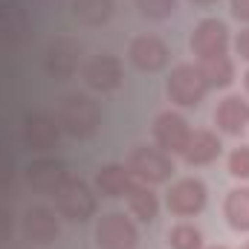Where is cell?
<instances>
[{"label": "cell", "instance_id": "e0dca14e", "mask_svg": "<svg viewBox=\"0 0 249 249\" xmlns=\"http://www.w3.org/2000/svg\"><path fill=\"white\" fill-rule=\"evenodd\" d=\"M130 186H133V174L127 171V165L110 162V165H102L96 174V188L105 197H124Z\"/></svg>", "mask_w": 249, "mask_h": 249}, {"label": "cell", "instance_id": "d6986e66", "mask_svg": "<svg viewBox=\"0 0 249 249\" xmlns=\"http://www.w3.org/2000/svg\"><path fill=\"white\" fill-rule=\"evenodd\" d=\"M72 18L84 26H105L113 18V0H72Z\"/></svg>", "mask_w": 249, "mask_h": 249}, {"label": "cell", "instance_id": "9a60e30c", "mask_svg": "<svg viewBox=\"0 0 249 249\" xmlns=\"http://www.w3.org/2000/svg\"><path fill=\"white\" fill-rule=\"evenodd\" d=\"M214 124L220 133L241 136L249 124V102L244 96H226L214 110Z\"/></svg>", "mask_w": 249, "mask_h": 249}, {"label": "cell", "instance_id": "5b68a950", "mask_svg": "<svg viewBox=\"0 0 249 249\" xmlns=\"http://www.w3.org/2000/svg\"><path fill=\"white\" fill-rule=\"evenodd\" d=\"M139 244V232L130 223V217H124L122 212H107L99 217L96 223V247L99 249H136Z\"/></svg>", "mask_w": 249, "mask_h": 249}, {"label": "cell", "instance_id": "ba28073f", "mask_svg": "<svg viewBox=\"0 0 249 249\" xmlns=\"http://www.w3.org/2000/svg\"><path fill=\"white\" fill-rule=\"evenodd\" d=\"M81 78L96 93H113L122 84V61L116 55H107V53L96 55V58H90V61L84 64Z\"/></svg>", "mask_w": 249, "mask_h": 249}, {"label": "cell", "instance_id": "484cf974", "mask_svg": "<svg viewBox=\"0 0 249 249\" xmlns=\"http://www.w3.org/2000/svg\"><path fill=\"white\" fill-rule=\"evenodd\" d=\"M232 15H235L238 20L249 23V0H232Z\"/></svg>", "mask_w": 249, "mask_h": 249}, {"label": "cell", "instance_id": "8fae6325", "mask_svg": "<svg viewBox=\"0 0 249 249\" xmlns=\"http://www.w3.org/2000/svg\"><path fill=\"white\" fill-rule=\"evenodd\" d=\"M58 232H61V226H58V217L50 206H29L23 212V238L29 244L50 247L58 238Z\"/></svg>", "mask_w": 249, "mask_h": 249}, {"label": "cell", "instance_id": "9c48e42d", "mask_svg": "<svg viewBox=\"0 0 249 249\" xmlns=\"http://www.w3.org/2000/svg\"><path fill=\"white\" fill-rule=\"evenodd\" d=\"M127 58L139 72H160L168 64V47L157 35H136L127 47Z\"/></svg>", "mask_w": 249, "mask_h": 249}, {"label": "cell", "instance_id": "f546056e", "mask_svg": "<svg viewBox=\"0 0 249 249\" xmlns=\"http://www.w3.org/2000/svg\"><path fill=\"white\" fill-rule=\"evenodd\" d=\"M212 249H226V247H212Z\"/></svg>", "mask_w": 249, "mask_h": 249}, {"label": "cell", "instance_id": "ac0fdd59", "mask_svg": "<svg viewBox=\"0 0 249 249\" xmlns=\"http://www.w3.org/2000/svg\"><path fill=\"white\" fill-rule=\"evenodd\" d=\"M223 217L235 232H249V188H232L226 194Z\"/></svg>", "mask_w": 249, "mask_h": 249}, {"label": "cell", "instance_id": "7a4b0ae2", "mask_svg": "<svg viewBox=\"0 0 249 249\" xmlns=\"http://www.w3.org/2000/svg\"><path fill=\"white\" fill-rule=\"evenodd\" d=\"M165 90H168V99L174 105L197 107L206 99V93H209V81H206V75L200 72L197 64H180V67L171 70Z\"/></svg>", "mask_w": 249, "mask_h": 249}, {"label": "cell", "instance_id": "ffe728a7", "mask_svg": "<svg viewBox=\"0 0 249 249\" xmlns=\"http://www.w3.org/2000/svg\"><path fill=\"white\" fill-rule=\"evenodd\" d=\"M124 197H127V209H130V214H133V217H139L142 223H154V220H157L160 203H157V194H154L148 186L133 183L130 191H127Z\"/></svg>", "mask_w": 249, "mask_h": 249}, {"label": "cell", "instance_id": "603a6c76", "mask_svg": "<svg viewBox=\"0 0 249 249\" xmlns=\"http://www.w3.org/2000/svg\"><path fill=\"white\" fill-rule=\"evenodd\" d=\"M136 9L148 20H165V18L174 15L177 0H136Z\"/></svg>", "mask_w": 249, "mask_h": 249}, {"label": "cell", "instance_id": "d4e9b609", "mask_svg": "<svg viewBox=\"0 0 249 249\" xmlns=\"http://www.w3.org/2000/svg\"><path fill=\"white\" fill-rule=\"evenodd\" d=\"M235 53H238L244 61H249V29L238 32V38H235Z\"/></svg>", "mask_w": 249, "mask_h": 249}, {"label": "cell", "instance_id": "3957f363", "mask_svg": "<svg viewBox=\"0 0 249 249\" xmlns=\"http://www.w3.org/2000/svg\"><path fill=\"white\" fill-rule=\"evenodd\" d=\"M55 197V206H58V214L72 220V223H84L96 214V194L90 191V186L84 180H75V177H67L64 186L53 194Z\"/></svg>", "mask_w": 249, "mask_h": 249}, {"label": "cell", "instance_id": "277c9868", "mask_svg": "<svg viewBox=\"0 0 249 249\" xmlns=\"http://www.w3.org/2000/svg\"><path fill=\"white\" fill-rule=\"evenodd\" d=\"M127 171L136 180H142L145 186H154V183H165L174 174V160H171V154H165L160 148L139 145L127 157Z\"/></svg>", "mask_w": 249, "mask_h": 249}, {"label": "cell", "instance_id": "44dd1931", "mask_svg": "<svg viewBox=\"0 0 249 249\" xmlns=\"http://www.w3.org/2000/svg\"><path fill=\"white\" fill-rule=\"evenodd\" d=\"M200 72L206 75L209 87H229L235 81V64L229 55H212V58H203L197 64Z\"/></svg>", "mask_w": 249, "mask_h": 249}, {"label": "cell", "instance_id": "7c38bea8", "mask_svg": "<svg viewBox=\"0 0 249 249\" xmlns=\"http://www.w3.org/2000/svg\"><path fill=\"white\" fill-rule=\"evenodd\" d=\"M58 139H61V124H58L55 116L41 113V110L26 113V119H23V142H26V148L50 151V148L58 145Z\"/></svg>", "mask_w": 249, "mask_h": 249}, {"label": "cell", "instance_id": "7402d4cb", "mask_svg": "<svg viewBox=\"0 0 249 249\" xmlns=\"http://www.w3.org/2000/svg\"><path fill=\"white\" fill-rule=\"evenodd\" d=\"M168 247L171 249H203V235L191 223H177L168 229Z\"/></svg>", "mask_w": 249, "mask_h": 249}, {"label": "cell", "instance_id": "4fadbf2b", "mask_svg": "<svg viewBox=\"0 0 249 249\" xmlns=\"http://www.w3.org/2000/svg\"><path fill=\"white\" fill-rule=\"evenodd\" d=\"M81 55H84V50H81V44L75 38H55L47 47V61H44V67H47V72L53 78H70L78 70Z\"/></svg>", "mask_w": 249, "mask_h": 249}, {"label": "cell", "instance_id": "83f0119b", "mask_svg": "<svg viewBox=\"0 0 249 249\" xmlns=\"http://www.w3.org/2000/svg\"><path fill=\"white\" fill-rule=\"evenodd\" d=\"M244 84H247V93H249V70H247V75H244Z\"/></svg>", "mask_w": 249, "mask_h": 249}, {"label": "cell", "instance_id": "8992f818", "mask_svg": "<svg viewBox=\"0 0 249 249\" xmlns=\"http://www.w3.org/2000/svg\"><path fill=\"white\" fill-rule=\"evenodd\" d=\"M191 53L203 61V58H212V55H226V47H229V29L223 20L217 18H206L194 26L191 32V41H188Z\"/></svg>", "mask_w": 249, "mask_h": 249}, {"label": "cell", "instance_id": "5bb4252c", "mask_svg": "<svg viewBox=\"0 0 249 249\" xmlns=\"http://www.w3.org/2000/svg\"><path fill=\"white\" fill-rule=\"evenodd\" d=\"M67 177H70L67 174V165H64L61 160H50V157L35 160L26 168V183L35 188V191H41V194H55L64 186Z\"/></svg>", "mask_w": 249, "mask_h": 249}, {"label": "cell", "instance_id": "2e32d148", "mask_svg": "<svg viewBox=\"0 0 249 249\" xmlns=\"http://www.w3.org/2000/svg\"><path fill=\"white\" fill-rule=\"evenodd\" d=\"M220 139L212 133V130H191L188 136V145L183 151V160L188 165H209L220 157Z\"/></svg>", "mask_w": 249, "mask_h": 249}, {"label": "cell", "instance_id": "30bf717a", "mask_svg": "<svg viewBox=\"0 0 249 249\" xmlns=\"http://www.w3.org/2000/svg\"><path fill=\"white\" fill-rule=\"evenodd\" d=\"M188 136H191V127L180 113L165 110L154 119V139H157L160 151H165V154H183L188 145Z\"/></svg>", "mask_w": 249, "mask_h": 249}, {"label": "cell", "instance_id": "52a82bcc", "mask_svg": "<svg viewBox=\"0 0 249 249\" xmlns=\"http://www.w3.org/2000/svg\"><path fill=\"white\" fill-rule=\"evenodd\" d=\"M206 186L197 180V177H186V180H177L168 197H165V206L171 214L177 217H191V214H200L206 209Z\"/></svg>", "mask_w": 249, "mask_h": 249}, {"label": "cell", "instance_id": "f1b7e54d", "mask_svg": "<svg viewBox=\"0 0 249 249\" xmlns=\"http://www.w3.org/2000/svg\"><path fill=\"white\" fill-rule=\"evenodd\" d=\"M244 249H249V241H247V244H244Z\"/></svg>", "mask_w": 249, "mask_h": 249}, {"label": "cell", "instance_id": "6da1fadb", "mask_svg": "<svg viewBox=\"0 0 249 249\" xmlns=\"http://www.w3.org/2000/svg\"><path fill=\"white\" fill-rule=\"evenodd\" d=\"M58 124L64 133L75 139H87L99 130V105L87 93H70L58 105Z\"/></svg>", "mask_w": 249, "mask_h": 249}, {"label": "cell", "instance_id": "cb8c5ba5", "mask_svg": "<svg viewBox=\"0 0 249 249\" xmlns=\"http://www.w3.org/2000/svg\"><path fill=\"white\" fill-rule=\"evenodd\" d=\"M229 174L235 177V180H249V148L247 145H241V148H235L232 154H229Z\"/></svg>", "mask_w": 249, "mask_h": 249}, {"label": "cell", "instance_id": "4316f807", "mask_svg": "<svg viewBox=\"0 0 249 249\" xmlns=\"http://www.w3.org/2000/svg\"><path fill=\"white\" fill-rule=\"evenodd\" d=\"M191 3H197V6H212V3H217V0H191Z\"/></svg>", "mask_w": 249, "mask_h": 249}]
</instances>
